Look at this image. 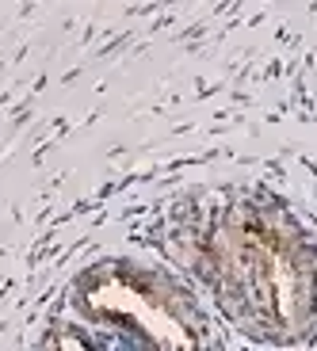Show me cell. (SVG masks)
<instances>
[{"label": "cell", "mask_w": 317, "mask_h": 351, "mask_svg": "<svg viewBox=\"0 0 317 351\" xmlns=\"http://www.w3.org/2000/svg\"><path fill=\"white\" fill-rule=\"evenodd\" d=\"M214 275L245 328L291 336L309 317L314 267L294 233L253 218L226 221L214 241Z\"/></svg>", "instance_id": "cell-1"}]
</instances>
